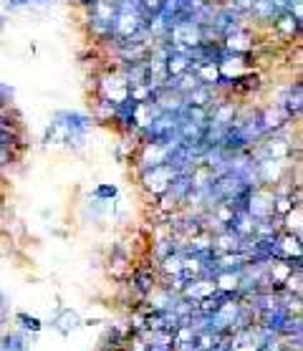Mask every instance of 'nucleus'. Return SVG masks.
Instances as JSON below:
<instances>
[{"mask_svg": "<svg viewBox=\"0 0 303 351\" xmlns=\"http://www.w3.org/2000/svg\"><path fill=\"white\" fill-rule=\"evenodd\" d=\"M51 328L58 331L61 336H71L81 328V316L76 308H69V306H58L56 313L51 316Z\"/></svg>", "mask_w": 303, "mask_h": 351, "instance_id": "obj_1", "label": "nucleus"}, {"mask_svg": "<svg viewBox=\"0 0 303 351\" xmlns=\"http://www.w3.org/2000/svg\"><path fill=\"white\" fill-rule=\"evenodd\" d=\"M13 324H16V328H21L23 334L31 336V339H36V336L43 331V321H40L38 316L25 313V311H18L16 316H13Z\"/></svg>", "mask_w": 303, "mask_h": 351, "instance_id": "obj_2", "label": "nucleus"}]
</instances>
